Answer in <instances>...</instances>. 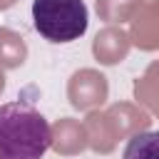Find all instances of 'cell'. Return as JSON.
Wrapping results in <instances>:
<instances>
[{
  "label": "cell",
  "mask_w": 159,
  "mask_h": 159,
  "mask_svg": "<svg viewBox=\"0 0 159 159\" xmlns=\"http://www.w3.org/2000/svg\"><path fill=\"white\" fill-rule=\"evenodd\" d=\"M50 147V122L32 104H0V159H42Z\"/></svg>",
  "instance_id": "1"
},
{
  "label": "cell",
  "mask_w": 159,
  "mask_h": 159,
  "mask_svg": "<svg viewBox=\"0 0 159 159\" xmlns=\"http://www.w3.org/2000/svg\"><path fill=\"white\" fill-rule=\"evenodd\" d=\"M32 25L47 42H72L87 32L84 0H32Z\"/></svg>",
  "instance_id": "2"
},
{
  "label": "cell",
  "mask_w": 159,
  "mask_h": 159,
  "mask_svg": "<svg viewBox=\"0 0 159 159\" xmlns=\"http://www.w3.org/2000/svg\"><path fill=\"white\" fill-rule=\"evenodd\" d=\"M122 159H159V132L134 134L127 142Z\"/></svg>",
  "instance_id": "3"
}]
</instances>
